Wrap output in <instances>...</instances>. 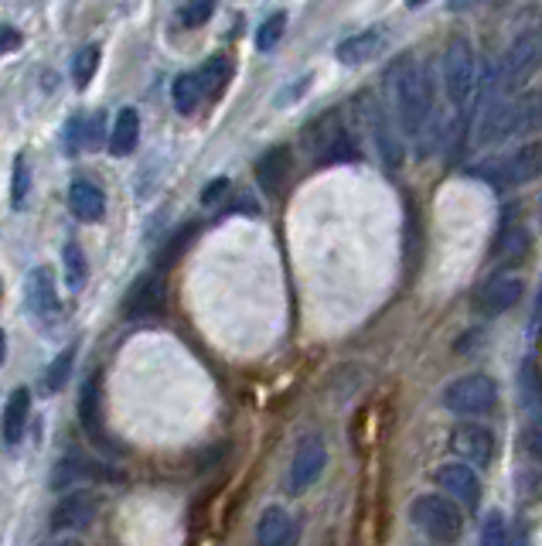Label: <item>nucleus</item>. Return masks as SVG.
Segmentation results:
<instances>
[{
    "instance_id": "1",
    "label": "nucleus",
    "mask_w": 542,
    "mask_h": 546,
    "mask_svg": "<svg viewBox=\"0 0 542 546\" xmlns=\"http://www.w3.org/2000/svg\"><path fill=\"white\" fill-rule=\"evenodd\" d=\"M536 130H542V89H529V93H515L512 99L498 103L481 120L478 140L481 144H502V140L536 134Z\"/></svg>"
},
{
    "instance_id": "2",
    "label": "nucleus",
    "mask_w": 542,
    "mask_h": 546,
    "mask_svg": "<svg viewBox=\"0 0 542 546\" xmlns=\"http://www.w3.org/2000/svg\"><path fill=\"white\" fill-rule=\"evenodd\" d=\"M393 96H396V110L403 127L416 134V130L427 123L430 117V106H433V79L423 65L416 62H403L393 72Z\"/></svg>"
},
{
    "instance_id": "3",
    "label": "nucleus",
    "mask_w": 542,
    "mask_h": 546,
    "mask_svg": "<svg viewBox=\"0 0 542 546\" xmlns=\"http://www.w3.org/2000/svg\"><path fill=\"white\" fill-rule=\"evenodd\" d=\"M410 516L413 526L440 546H454L464 533L461 509H457V502L444 499V495H420V499H413Z\"/></svg>"
},
{
    "instance_id": "4",
    "label": "nucleus",
    "mask_w": 542,
    "mask_h": 546,
    "mask_svg": "<svg viewBox=\"0 0 542 546\" xmlns=\"http://www.w3.org/2000/svg\"><path fill=\"white\" fill-rule=\"evenodd\" d=\"M539 69H542V31H525L522 38L512 41V48H508L502 65H498L495 89L515 96V89H522Z\"/></svg>"
},
{
    "instance_id": "5",
    "label": "nucleus",
    "mask_w": 542,
    "mask_h": 546,
    "mask_svg": "<svg viewBox=\"0 0 542 546\" xmlns=\"http://www.w3.org/2000/svg\"><path fill=\"white\" fill-rule=\"evenodd\" d=\"M440 400H444V407L450 413H457V417H481V413L495 410L498 383L491 376H461L444 386Z\"/></svg>"
},
{
    "instance_id": "6",
    "label": "nucleus",
    "mask_w": 542,
    "mask_h": 546,
    "mask_svg": "<svg viewBox=\"0 0 542 546\" xmlns=\"http://www.w3.org/2000/svg\"><path fill=\"white\" fill-rule=\"evenodd\" d=\"M304 144H307V151L324 164L352 161V157H358L355 140L345 130V123L338 120V113H328V117H321L318 123H311L304 134Z\"/></svg>"
},
{
    "instance_id": "7",
    "label": "nucleus",
    "mask_w": 542,
    "mask_h": 546,
    "mask_svg": "<svg viewBox=\"0 0 542 546\" xmlns=\"http://www.w3.org/2000/svg\"><path fill=\"white\" fill-rule=\"evenodd\" d=\"M474 76H478V65H474L471 41L454 38L444 52V89L450 103H468L474 93Z\"/></svg>"
},
{
    "instance_id": "8",
    "label": "nucleus",
    "mask_w": 542,
    "mask_h": 546,
    "mask_svg": "<svg viewBox=\"0 0 542 546\" xmlns=\"http://www.w3.org/2000/svg\"><path fill=\"white\" fill-rule=\"evenodd\" d=\"M495 185H529L542 175V144H522L512 154L481 168Z\"/></svg>"
},
{
    "instance_id": "9",
    "label": "nucleus",
    "mask_w": 542,
    "mask_h": 546,
    "mask_svg": "<svg viewBox=\"0 0 542 546\" xmlns=\"http://www.w3.org/2000/svg\"><path fill=\"white\" fill-rule=\"evenodd\" d=\"M324 465H328V448L318 437H304L294 451V461H290V475H287V488L290 492H307L314 482L321 478Z\"/></svg>"
},
{
    "instance_id": "10",
    "label": "nucleus",
    "mask_w": 542,
    "mask_h": 546,
    "mask_svg": "<svg viewBox=\"0 0 542 546\" xmlns=\"http://www.w3.org/2000/svg\"><path fill=\"white\" fill-rule=\"evenodd\" d=\"M450 454H461L471 465H491L498 454V437L481 424H461L450 430Z\"/></svg>"
},
{
    "instance_id": "11",
    "label": "nucleus",
    "mask_w": 542,
    "mask_h": 546,
    "mask_svg": "<svg viewBox=\"0 0 542 546\" xmlns=\"http://www.w3.org/2000/svg\"><path fill=\"white\" fill-rule=\"evenodd\" d=\"M433 478H437V485L444 488L454 502H461V506H468V509H478L481 482H478V475H474V468L468 465V461H447V465L437 468V475Z\"/></svg>"
},
{
    "instance_id": "12",
    "label": "nucleus",
    "mask_w": 542,
    "mask_h": 546,
    "mask_svg": "<svg viewBox=\"0 0 542 546\" xmlns=\"http://www.w3.org/2000/svg\"><path fill=\"white\" fill-rule=\"evenodd\" d=\"M522 291L525 284L519 277H512V273H498V277H491L488 284H481V291L474 294V308L481 314H488V318H495V314H505L508 308H515V304L522 301Z\"/></svg>"
},
{
    "instance_id": "13",
    "label": "nucleus",
    "mask_w": 542,
    "mask_h": 546,
    "mask_svg": "<svg viewBox=\"0 0 542 546\" xmlns=\"http://www.w3.org/2000/svg\"><path fill=\"white\" fill-rule=\"evenodd\" d=\"M96 506H99V499L93 492H86V488L65 495V499L52 509V529L55 533H79V529H86L96 519Z\"/></svg>"
},
{
    "instance_id": "14",
    "label": "nucleus",
    "mask_w": 542,
    "mask_h": 546,
    "mask_svg": "<svg viewBox=\"0 0 542 546\" xmlns=\"http://www.w3.org/2000/svg\"><path fill=\"white\" fill-rule=\"evenodd\" d=\"M164 297H168V294H164V277H161V273H144V277L130 287L123 308H127L130 318H154V314L164 311Z\"/></svg>"
},
{
    "instance_id": "15",
    "label": "nucleus",
    "mask_w": 542,
    "mask_h": 546,
    "mask_svg": "<svg viewBox=\"0 0 542 546\" xmlns=\"http://www.w3.org/2000/svg\"><path fill=\"white\" fill-rule=\"evenodd\" d=\"M290 175H294V151H290V147H273V151H266L260 157V164H256V178H260L263 192L273 198L287 192Z\"/></svg>"
},
{
    "instance_id": "16",
    "label": "nucleus",
    "mask_w": 542,
    "mask_h": 546,
    "mask_svg": "<svg viewBox=\"0 0 542 546\" xmlns=\"http://www.w3.org/2000/svg\"><path fill=\"white\" fill-rule=\"evenodd\" d=\"M24 297H28V308L35 318L41 321H52L62 304H58V291H55V277L48 267H35L28 277V287H24Z\"/></svg>"
},
{
    "instance_id": "17",
    "label": "nucleus",
    "mask_w": 542,
    "mask_h": 546,
    "mask_svg": "<svg viewBox=\"0 0 542 546\" xmlns=\"http://www.w3.org/2000/svg\"><path fill=\"white\" fill-rule=\"evenodd\" d=\"M362 106H365V123H369V134H372V140H375V147H379L382 161H386V168H389V171H396V168H399V161H403V147L396 144L393 130H389L386 110H382L379 103H372L369 96L362 99Z\"/></svg>"
},
{
    "instance_id": "18",
    "label": "nucleus",
    "mask_w": 542,
    "mask_h": 546,
    "mask_svg": "<svg viewBox=\"0 0 542 546\" xmlns=\"http://www.w3.org/2000/svg\"><path fill=\"white\" fill-rule=\"evenodd\" d=\"M106 144V113H89V117H75L65 127V151H99Z\"/></svg>"
},
{
    "instance_id": "19",
    "label": "nucleus",
    "mask_w": 542,
    "mask_h": 546,
    "mask_svg": "<svg viewBox=\"0 0 542 546\" xmlns=\"http://www.w3.org/2000/svg\"><path fill=\"white\" fill-rule=\"evenodd\" d=\"M256 543L260 546H294L297 543V526L280 506H270L256 523Z\"/></svg>"
},
{
    "instance_id": "20",
    "label": "nucleus",
    "mask_w": 542,
    "mask_h": 546,
    "mask_svg": "<svg viewBox=\"0 0 542 546\" xmlns=\"http://www.w3.org/2000/svg\"><path fill=\"white\" fill-rule=\"evenodd\" d=\"M69 209L79 222H99L106 212V195L99 192L93 181H72L69 188Z\"/></svg>"
},
{
    "instance_id": "21",
    "label": "nucleus",
    "mask_w": 542,
    "mask_h": 546,
    "mask_svg": "<svg viewBox=\"0 0 542 546\" xmlns=\"http://www.w3.org/2000/svg\"><path fill=\"white\" fill-rule=\"evenodd\" d=\"M82 478H120L113 475L106 465H96V461L82 458V454H69V458H62L52 471V488H65L72 482H82Z\"/></svg>"
},
{
    "instance_id": "22",
    "label": "nucleus",
    "mask_w": 542,
    "mask_h": 546,
    "mask_svg": "<svg viewBox=\"0 0 542 546\" xmlns=\"http://www.w3.org/2000/svg\"><path fill=\"white\" fill-rule=\"evenodd\" d=\"M382 48H386V35H382L379 28H372V31H362V35H352L348 41H341L338 59L345 65H365V62H372Z\"/></svg>"
},
{
    "instance_id": "23",
    "label": "nucleus",
    "mask_w": 542,
    "mask_h": 546,
    "mask_svg": "<svg viewBox=\"0 0 542 546\" xmlns=\"http://www.w3.org/2000/svg\"><path fill=\"white\" fill-rule=\"evenodd\" d=\"M28 417H31V393L24 390H14L11 400L4 407V441L7 444H18L24 437V427H28Z\"/></svg>"
},
{
    "instance_id": "24",
    "label": "nucleus",
    "mask_w": 542,
    "mask_h": 546,
    "mask_svg": "<svg viewBox=\"0 0 542 546\" xmlns=\"http://www.w3.org/2000/svg\"><path fill=\"white\" fill-rule=\"evenodd\" d=\"M171 96H174V110L191 117V113H195L198 106H202V99H205V89H202V82H198V72H181V76L174 79Z\"/></svg>"
},
{
    "instance_id": "25",
    "label": "nucleus",
    "mask_w": 542,
    "mask_h": 546,
    "mask_svg": "<svg viewBox=\"0 0 542 546\" xmlns=\"http://www.w3.org/2000/svg\"><path fill=\"white\" fill-rule=\"evenodd\" d=\"M137 140H140V117H137V110H120V117H116V123H113L110 151L116 157H123V154H130L133 147H137Z\"/></svg>"
},
{
    "instance_id": "26",
    "label": "nucleus",
    "mask_w": 542,
    "mask_h": 546,
    "mask_svg": "<svg viewBox=\"0 0 542 546\" xmlns=\"http://www.w3.org/2000/svg\"><path fill=\"white\" fill-rule=\"evenodd\" d=\"M229 79H232V62L225 59V55H215V59H208L202 69H198V82H202V89H205V99L222 96Z\"/></svg>"
},
{
    "instance_id": "27",
    "label": "nucleus",
    "mask_w": 542,
    "mask_h": 546,
    "mask_svg": "<svg viewBox=\"0 0 542 546\" xmlns=\"http://www.w3.org/2000/svg\"><path fill=\"white\" fill-rule=\"evenodd\" d=\"M519 390H522V403L525 410H529V417L542 420V372L536 369V359H525Z\"/></svg>"
},
{
    "instance_id": "28",
    "label": "nucleus",
    "mask_w": 542,
    "mask_h": 546,
    "mask_svg": "<svg viewBox=\"0 0 542 546\" xmlns=\"http://www.w3.org/2000/svg\"><path fill=\"white\" fill-rule=\"evenodd\" d=\"M79 424L86 427L89 437H99V376L86 379L82 386V396H79Z\"/></svg>"
},
{
    "instance_id": "29",
    "label": "nucleus",
    "mask_w": 542,
    "mask_h": 546,
    "mask_svg": "<svg viewBox=\"0 0 542 546\" xmlns=\"http://www.w3.org/2000/svg\"><path fill=\"white\" fill-rule=\"evenodd\" d=\"M62 260H65V284H69V291H82V287H86V277H89L82 246L69 243V246H65V253H62Z\"/></svg>"
},
{
    "instance_id": "30",
    "label": "nucleus",
    "mask_w": 542,
    "mask_h": 546,
    "mask_svg": "<svg viewBox=\"0 0 542 546\" xmlns=\"http://www.w3.org/2000/svg\"><path fill=\"white\" fill-rule=\"evenodd\" d=\"M525 250H529V233H525L522 226H505L502 236L495 239L491 256H495V260H512V256H522Z\"/></svg>"
},
{
    "instance_id": "31",
    "label": "nucleus",
    "mask_w": 542,
    "mask_h": 546,
    "mask_svg": "<svg viewBox=\"0 0 542 546\" xmlns=\"http://www.w3.org/2000/svg\"><path fill=\"white\" fill-rule=\"evenodd\" d=\"M283 31H287V14H270L263 24H260V31H256V48L260 52H270V48H277L280 45V38H283Z\"/></svg>"
},
{
    "instance_id": "32",
    "label": "nucleus",
    "mask_w": 542,
    "mask_h": 546,
    "mask_svg": "<svg viewBox=\"0 0 542 546\" xmlns=\"http://www.w3.org/2000/svg\"><path fill=\"white\" fill-rule=\"evenodd\" d=\"M96 65H99V48L96 45H86L79 55H75V65H72V82L75 86H89L96 76Z\"/></svg>"
},
{
    "instance_id": "33",
    "label": "nucleus",
    "mask_w": 542,
    "mask_h": 546,
    "mask_svg": "<svg viewBox=\"0 0 542 546\" xmlns=\"http://www.w3.org/2000/svg\"><path fill=\"white\" fill-rule=\"evenodd\" d=\"M72 359H75V349L69 345V349H65V352L52 362V366H48V376H45V390H48V393H58L65 383H69V376H72Z\"/></svg>"
},
{
    "instance_id": "34",
    "label": "nucleus",
    "mask_w": 542,
    "mask_h": 546,
    "mask_svg": "<svg viewBox=\"0 0 542 546\" xmlns=\"http://www.w3.org/2000/svg\"><path fill=\"white\" fill-rule=\"evenodd\" d=\"M481 546H508V526L502 512H488V519L481 523Z\"/></svg>"
},
{
    "instance_id": "35",
    "label": "nucleus",
    "mask_w": 542,
    "mask_h": 546,
    "mask_svg": "<svg viewBox=\"0 0 542 546\" xmlns=\"http://www.w3.org/2000/svg\"><path fill=\"white\" fill-rule=\"evenodd\" d=\"M215 14V0H185V11H181V21L188 28H202V24Z\"/></svg>"
},
{
    "instance_id": "36",
    "label": "nucleus",
    "mask_w": 542,
    "mask_h": 546,
    "mask_svg": "<svg viewBox=\"0 0 542 546\" xmlns=\"http://www.w3.org/2000/svg\"><path fill=\"white\" fill-rule=\"evenodd\" d=\"M191 233H195V226H185L181 233H174V239H171L168 246H164L161 256H157V267H171V263L181 256V250H185V246L191 243Z\"/></svg>"
},
{
    "instance_id": "37",
    "label": "nucleus",
    "mask_w": 542,
    "mask_h": 546,
    "mask_svg": "<svg viewBox=\"0 0 542 546\" xmlns=\"http://www.w3.org/2000/svg\"><path fill=\"white\" fill-rule=\"evenodd\" d=\"M24 198H28V161H24V154L18 157V164H14V205H24Z\"/></svg>"
},
{
    "instance_id": "38",
    "label": "nucleus",
    "mask_w": 542,
    "mask_h": 546,
    "mask_svg": "<svg viewBox=\"0 0 542 546\" xmlns=\"http://www.w3.org/2000/svg\"><path fill=\"white\" fill-rule=\"evenodd\" d=\"M522 451L529 454L532 461H542V424L525 430V437H522Z\"/></svg>"
},
{
    "instance_id": "39",
    "label": "nucleus",
    "mask_w": 542,
    "mask_h": 546,
    "mask_svg": "<svg viewBox=\"0 0 542 546\" xmlns=\"http://www.w3.org/2000/svg\"><path fill=\"white\" fill-rule=\"evenodd\" d=\"M495 0H450V11H468V7H488Z\"/></svg>"
},
{
    "instance_id": "40",
    "label": "nucleus",
    "mask_w": 542,
    "mask_h": 546,
    "mask_svg": "<svg viewBox=\"0 0 542 546\" xmlns=\"http://www.w3.org/2000/svg\"><path fill=\"white\" fill-rule=\"evenodd\" d=\"M18 45H21V35H18V31H14V28H4V45H0V48H4V55H7V52H14Z\"/></svg>"
},
{
    "instance_id": "41",
    "label": "nucleus",
    "mask_w": 542,
    "mask_h": 546,
    "mask_svg": "<svg viewBox=\"0 0 542 546\" xmlns=\"http://www.w3.org/2000/svg\"><path fill=\"white\" fill-rule=\"evenodd\" d=\"M225 192V181H215V185H208L205 188V202H215V195H222Z\"/></svg>"
},
{
    "instance_id": "42",
    "label": "nucleus",
    "mask_w": 542,
    "mask_h": 546,
    "mask_svg": "<svg viewBox=\"0 0 542 546\" xmlns=\"http://www.w3.org/2000/svg\"><path fill=\"white\" fill-rule=\"evenodd\" d=\"M52 546H82L79 540H58V543H52Z\"/></svg>"
},
{
    "instance_id": "43",
    "label": "nucleus",
    "mask_w": 542,
    "mask_h": 546,
    "mask_svg": "<svg viewBox=\"0 0 542 546\" xmlns=\"http://www.w3.org/2000/svg\"><path fill=\"white\" fill-rule=\"evenodd\" d=\"M406 4H410V7H420V4H427V0H406Z\"/></svg>"
},
{
    "instance_id": "44",
    "label": "nucleus",
    "mask_w": 542,
    "mask_h": 546,
    "mask_svg": "<svg viewBox=\"0 0 542 546\" xmlns=\"http://www.w3.org/2000/svg\"><path fill=\"white\" fill-rule=\"evenodd\" d=\"M539 314H542V297H539Z\"/></svg>"
}]
</instances>
